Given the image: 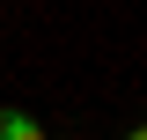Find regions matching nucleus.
<instances>
[{
	"label": "nucleus",
	"instance_id": "nucleus-1",
	"mask_svg": "<svg viewBox=\"0 0 147 140\" xmlns=\"http://www.w3.org/2000/svg\"><path fill=\"white\" fill-rule=\"evenodd\" d=\"M0 140H44V125H37L30 111H15V103H0Z\"/></svg>",
	"mask_w": 147,
	"mask_h": 140
},
{
	"label": "nucleus",
	"instance_id": "nucleus-2",
	"mask_svg": "<svg viewBox=\"0 0 147 140\" xmlns=\"http://www.w3.org/2000/svg\"><path fill=\"white\" fill-rule=\"evenodd\" d=\"M125 140H147V125H132V133H125Z\"/></svg>",
	"mask_w": 147,
	"mask_h": 140
}]
</instances>
